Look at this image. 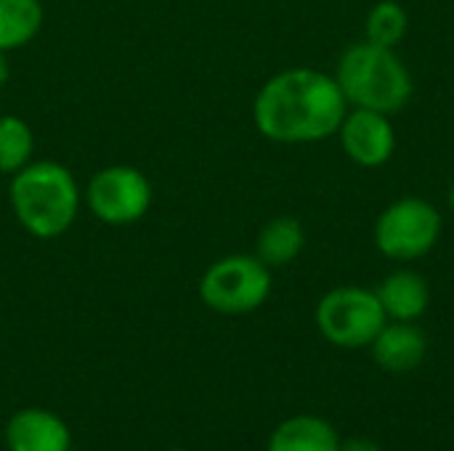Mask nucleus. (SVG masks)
I'll return each instance as SVG.
<instances>
[{"instance_id": "obj_19", "label": "nucleus", "mask_w": 454, "mask_h": 451, "mask_svg": "<svg viewBox=\"0 0 454 451\" xmlns=\"http://www.w3.org/2000/svg\"><path fill=\"white\" fill-rule=\"evenodd\" d=\"M450 207H452V210H454V186H452V189H450Z\"/></svg>"}, {"instance_id": "obj_15", "label": "nucleus", "mask_w": 454, "mask_h": 451, "mask_svg": "<svg viewBox=\"0 0 454 451\" xmlns=\"http://www.w3.org/2000/svg\"><path fill=\"white\" fill-rule=\"evenodd\" d=\"M35 152L32 128L16 114H0V173H19Z\"/></svg>"}, {"instance_id": "obj_8", "label": "nucleus", "mask_w": 454, "mask_h": 451, "mask_svg": "<svg viewBox=\"0 0 454 451\" xmlns=\"http://www.w3.org/2000/svg\"><path fill=\"white\" fill-rule=\"evenodd\" d=\"M338 133L346 154L362 167H380L394 157L396 133L388 114L383 112L356 106L351 114L346 112Z\"/></svg>"}, {"instance_id": "obj_4", "label": "nucleus", "mask_w": 454, "mask_h": 451, "mask_svg": "<svg viewBox=\"0 0 454 451\" xmlns=\"http://www.w3.org/2000/svg\"><path fill=\"white\" fill-rule=\"evenodd\" d=\"M271 271L258 255H226L200 279V298L223 316H242L266 303Z\"/></svg>"}, {"instance_id": "obj_18", "label": "nucleus", "mask_w": 454, "mask_h": 451, "mask_svg": "<svg viewBox=\"0 0 454 451\" xmlns=\"http://www.w3.org/2000/svg\"><path fill=\"white\" fill-rule=\"evenodd\" d=\"M8 77H11V66H8V58H5V53L0 51V90L8 85Z\"/></svg>"}, {"instance_id": "obj_11", "label": "nucleus", "mask_w": 454, "mask_h": 451, "mask_svg": "<svg viewBox=\"0 0 454 451\" xmlns=\"http://www.w3.org/2000/svg\"><path fill=\"white\" fill-rule=\"evenodd\" d=\"M378 300L388 319L394 322H415L426 314L431 303L428 282L415 271H396L386 276V282L378 287Z\"/></svg>"}, {"instance_id": "obj_5", "label": "nucleus", "mask_w": 454, "mask_h": 451, "mask_svg": "<svg viewBox=\"0 0 454 451\" xmlns=\"http://www.w3.org/2000/svg\"><path fill=\"white\" fill-rule=\"evenodd\" d=\"M388 316L375 292L364 287L330 290L317 306V327L325 340L338 348L372 346Z\"/></svg>"}, {"instance_id": "obj_9", "label": "nucleus", "mask_w": 454, "mask_h": 451, "mask_svg": "<svg viewBox=\"0 0 454 451\" xmlns=\"http://www.w3.org/2000/svg\"><path fill=\"white\" fill-rule=\"evenodd\" d=\"M8 451H69L72 436L64 420L48 409H19L5 425Z\"/></svg>"}, {"instance_id": "obj_10", "label": "nucleus", "mask_w": 454, "mask_h": 451, "mask_svg": "<svg viewBox=\"0 0 454 451\" xmlns=\"http://www.w3.org/2000/svg\"><path fill=\"white\" fill-rule=\"evenodd\" d=\"M426 351H428L426 335L410 322H394V324L386 322V327L372 340V356L378 367L391 375H404L418 369L426 359Z\"/></svg>"}, {"instance_id": "obj_2", "label": "nucleus", "mask_w": 454, "mask_h": 451, "mask_svg": "<svg viewBox=\"0 0 454 451\" xmlns=\"http://www.w3.org/2000/svg\"><path fill=\"white\" fill-rule=\"evenodd\" d=\"M11 207L24 231L56 239L69 231L80 213V186L59 162H29L11 178Z\"/></svg>"}, {"instance_id": "obj_3", "label": "nucleus", "mask_w": 454, "mask_h": 451, "mask_svg": "<svg viewBox=\"0 0 454 451\" xmlns=\"http://www.w3.org/2000/svg\"><path fill=\"white\" fill-rule=\"evenodd\" d=\"M346 101L362 109L396 114L412 98V77L394 48L372 40L354 43L343 51L335 74Z\"/></svg>"}, {"instance_id": "obj_1", "label": "nucleus", "mask_w": 454, "mask_h": 451, "mask_svg": "<svg viewBox=\"0 0 454 451\" xmlns=\"http://www.w3.org/2000/svg\"><path fill=\"white\" fill-rule=\"evenodd\" d=\"M346 96L335 77L319 69H287L274 74L255 96V128L279 144H309L338 133L346 117Z\"/></svg>"}, {"instance_id": "obj_14", "label": "nucleus", "mask_w": 454, "mask_h": 451, "mask_svg": "<svg viewBox=\"0 0 454 451\" xmlns=\"http://www.w3.org/2000/svg\"><path fill=\"white\" fill-rule=\"evenodd\" d=\"M45 19L40 0H0V51H16L35 40Z\"/></svg>"}, {"instance_id": "obj_16", "label": "nucleus", "mask_w": 454, "mask_h": 451, "mask_svg": "<svg viewBox=\"0 0 454 451\" xmlns=\"http://www.w3.org/2000/svg\"><path fill=\"white\" fill-rule=\"evenodd\" d=\"M407 24H410L407 11L394 0H383L367 16V40L394 48L407 35Z\"/></svg>"}, {"instance_id": "obj_13", "label": "nucleus", "mask_w": 454, "mask_h": 451, "mask_svg": "<svg viewBox=\"0 0 454 451\" xmlns=\"http://www.w3.org/2000/svg\"><path fill=\"white\" fill-rule=\"evenodd\" d=\"M306 245V231L301 226L298 218H290V215H279V218H271L261 234H258V245H255V255L269 266H287L293 263L301 250Z\"/></svg>"}, {"instance_id": "obj_6", "label": "nucleus", "mask_w": 454, "mask_h": 451, "mask_svg": "<svg viewBox=\"0 0 454 451\" xmlns=\"http://www.w3.org/2000/svg\"><path fill=\"white\" fill-rule=\"evenodd\" d=\"M442 234L439 210L418 197L388 205L375 223V245L386 258L415 260L434 250Z\"/></svg>"}, {"instance_id": "obj_12", "label": "nucleus", "mask_w": 454, "mask_h": 451, "mask_svg": "<svg viewBox=\"0 0 454 451\" xmlns=\"http://www.w3.org/2000/svg\"><path fill=\"white\" fill-rule=\"evenodd\" d=\"M266 451H340V439L327 420L298 415L271 433Z\"/></svg>"}, {"instance_id": "obj_7", "label": "nucleus", "mask_w": 454, "mask_h": 451, "mask_svg": "<svg viewBox=\"0 0 454 451\" xmlns=\"http://www.w3.org/2000/svg\"><path fill=\"white\" fill-rule=\"evenodd\" d=\"M152 183L149 178L130 165H112L98 170L88 183V207L90 213L109 226H128L141 221L152 207Z\"/></svg>"}, {"instance_id": "obj_17", "label": "nucleus", "mask_w": 454, "mask_h": 451, "mask_svg": "<svg viewBox=\"0 0 454 451\" xmlns=\"http://www.w3.org/2000/svg\"><path fill=\"white\" fill-rule=\"evenodd\" d=\"M340 451H383L375 441L370 439H351L346 444H340Z\"/></svg>"}]
</instances>
